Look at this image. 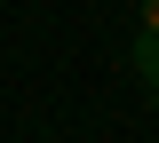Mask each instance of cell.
I'll return each mask as SVG.
<instances>
[{"label": "cell", "mask_w": 159, "mask_h": 143, "mask_svg": "<svg viewBox=\"0 0 159 143\" xmlns=\"http://www.w3.org/2000/svg\"><path fill=\"white\" fill-rule=\"evenodd\" d=\"M135 80L159 87V32H143V40H135Z\"/></svg>", "instance_id": "6da1fadb"}, {"label": "cell", "mask_w": 159, "mask_h": 143, "mask_svg": "<svg viewBox=\"0 0 159 143\" xmlns=\"http://www.w3.org/2000/svg\"><path fill=\"white\" fill-rule=\"evenodd\" d=\"M143 32H159V0H143Z\"/></svg>", "instance_id": "7a4b0ae2"}]
</instances>
